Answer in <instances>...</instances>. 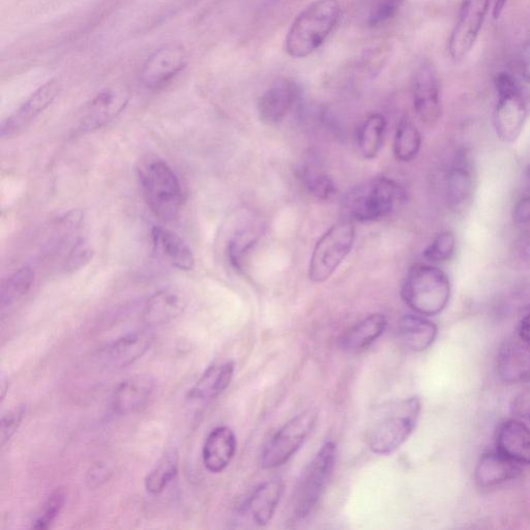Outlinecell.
Wrapping results in <instances>:
<instances>
[{
    "instance_id": "7a4b0ae2",
    "label": "cell",
    "mask_w": 530,
    "mask_h": 530,
    "mask_svg": "<svg viewBox=\"0 0 530 530\" xmlns=\"http://www.w3.org/2000/svg\"><path fill=\"white\" fill-rule=\"evenodd\" d=\"M340 14L338 0H315L293 21L285 40L287 53L294 58L312 54L334 31Z\"/></svg>"
},
{
    "instance_id": "8fae6325",
    "label": "cell",
    "mask_w": 530,
    "mask_h": 530,
    "mask_svg": "<svg viewBox=\"0 0 530 530\" xmlns=\"http://www.w3.org/2000/svg\"><path fill=\"white\" fill-rule=\"evenodd\" d=\"M490 7V0H463L458 21L453 29L449 52L461 61L474 48Z\"/></svg>"
},
{
    "instance_id": "e575fe53",
    "label": "cell",
    "mask_w": 530,
    "mask_h": 530,
    "mask_svg": "<svg viewBox=\"0 0 530 530\" xmlns=\"http://www.w3.org/2000/svg\"><path fill=\"white\" fill-rule=\"evenodd\" d=\"M256 242L257 235L250 230H242L234 235L228 246L229 261L234 269H242L244 255Z\"/></svg>"
},
{
    "instance_id": "603a6c76",
    "label": "cell",
    "mask_w": 530,
    "mask_h": 530,
    "mask_svg": "<svg viewBox=\"0 0 530 530\" xmlns=\"http://www.w3.org/2000/svg\"><path fill=\"white\" fill-rule=\"evenodd\" d=\"M152 239L156 253L171 267L186 272L194 269V254L180 235L167 228L157 226L152 230Z\"/></svg>"
},
{
    "instance_id": "83f0119b",
    "label": "cell",
    "mask_w": 530,
    "mask_h": 530,
    "mask_svg": "<svg viewBox=\"0 0 530 530\" xmlns=\"http://www.w3.org/2000/svg\"><path fill=\"white\" fill-rule=\"evenodd\" d=\"M386 129L387 120L379 113L370 115L362 124L358 134V146L365 159L372 160L378 156Z\"/></svg>"
},
{
    "instance_id": "8d00e7d4",
    "label": "cell",
    "mask_w": 530,
    "mask_h": 530,
    "mask_svg": "<svg viewBox=\"0 0 530 530\" xmlns=\"http://www.w3.org/2000/svg\"><path fill=\"white\" fill-rule=\"evenodd\" d=\"M66 502V495L62 490L53 492L42 511V514L37 518L33 524L35 529H47L55 521V519L62 512Z\"/></svg>"
},
{
    "instance_id": "4dcf8cb0",
    "label": "cell",
    "mask_w": 530,
    "mask_h": 530,
    "mask_svg": "<svg viewBox=\"0 0 530 530\" xmlns=\"http://www.w3.org/2000/svg\"><path fill=\"white\" fill-rule=\"evenodd\" d=\"M35 272L28 267H24L12 274L2 286L3 311L12 308L23 299L35 283Z\"/></svg>"
},
{
    "instance_id": "f1b7e54d",
    "label": "cell",
    "mask_w": 530,
    "mask_h": 530,
    "mask_svg": "<svg viewBox=\"0 0 530 530\" xmlns=\"http://www.w3.org/2000/svg\"><path fill=\"white\" fill-rule=\"evenodd\" d=\"M474 193V179L471 172L463 166L453 167L447 179V196L451 208L455 211L463 210Z\"/></svg>"
},
{
    "instance_id": "836d02e7",
    "label": "cell",
    "mask_w": 530,
    "mask_h": 530,
    "mask_svg": "<svg viewBox=\"0 0 530 530\" xmlns=\"http://www.w3.org/2000/svg\"><path fill=\"white\" fill-rule=\"evenodd\" d=\"M302 179L309 192L319 199H329L335 192V185L329 174L317 168H304Z\"/></svg>"
},
{
    "instance_id": "74e56055",
    "label": "cell",
    "mask_w": 530,
    "mask_h": 530,
    "mask_svg": "<svg viewBox=\"0 0 530 530\" xmlns=\"http://www.w3.org/2000/svg\"><path fill=\"white\" fill-rule=\"evenodd\" d=\"M93 258V250L85 241L79 240L71 249L66 260V270L75 272L85 267Z\"/></svg>"
},
{
    "instance_id": "7bdbcfd3",
    "label": "cell",
    "mask_w": 530,
    "mask_h": 530,
    "mask_svg": "<svg viewBox=\"0 0 530 530\" xmlns=\"http://www.w3.org/2000/svg\"><path fill=\"white\" fill-rule=\"evenodd\" d=\"M521 253L523 258L530 262V230L526 232L522 240Z\"/></svg>"
},
{
    "instance_id": "f35d334b",
    "label": "cell",
    "mask_w": 530,
    "mask_h": 530,
    "mask_svg": "<svg viewBox=\"0 0 530 530\" xmlns=\"http://www.w3.org/2000/svg\"><path fill=\"white\" fill-rule=\"evenodd\" d=\"M25 415V408L18 407L13 410H10L2 419V427H0V438H2V446H5L7 441H9L13 435L18 430L19 426Z\"/></svg>"
},
{
    "instance_id": "d4e9b609",
    "label": "cell",
    "mask_w": 530,
    "mask_h": 530,
    "mask_svg": "<svg viewBox=\"0 0 530 530\" xmlns=\"http://www.w3.org/2000/svg\"><path fill=\"white\" fill-rule=\"evenodd\" d=\"M438 329L434 322L420 314H407L399 323V336L411 351L422 352L435 342Z\"/></svg>"
},
{
    "instance_id": "f546056e",
    "label": "cell",
    "mask_w": 530,
    "mask_h": 530,
    "mask_svg": "<svg viewBox=\"0 0 530 530\" xmlns=\"http://www.w3.org/2000/svg\"><path fill=\"white\" fill-rule=\"evenodd\" d=\"M421 146L422 136L416 125L408 119L401 120L394 139L395 158L400 162H410L418 156Z\"/></svg>"
},
{
    "instance_id": "30bf717a",
    "label": "cell",
    "mask_w": 530,
    "mask_h": 530,
    "mask_svg": "<svg viewBox=\"0 0 530 530\" xmlns=\"http://www.w3.org/2000/svg\"><path fill=\"white\" fill-rule=\"evenodd\" d=\"M130 95V90L125 84L104 88L83 108L76 131L85 134L102 129L125 110Z\"/></svg>"
},
{
    "instance_id": "7402d4cb",
    "label": "cell",
    "mask_w": 530,
    "mask_h": 530,
    "mask_svg": "<svg viewBox=\"0 0 530 530\" xmlns=\"http://www.w3.org/2000/svg\"><path fill=\"white\" fill-rule=\"evenodd\" d=\"M155 391V381L146 375L131 377L116 389L113 407L117 414L132 415L149 403Z\"/></svg>"
},
{
    "instance_id": "d590c367",
    "label": "cell",
    "mask_w": 530,
    "mask_h": 530,
    "mask_svg": "<svg viewBox=\"0 0 530 530\" xmlns=\"http://www.w3.org/2000/svg\"><path fill=\"white\" fill-rule=\"evenodd\" d=\"M404 0H373L368 24L370 27H379L389 23L399 13Z\"/></svg>"
},
{
    "instance_id": "5b68a950",
    "label": "cell",
    "mask_w": 530,
    "mask_h": 530,
    "mask_svg": "<svg viewBox=\"0 0 530 530\" xmlns=\"http://www.w3.org/2000/svg\"><path fill=\"white\" fill-rule=\"evenodd\" d=\"M402 188L386 176H377L353 187L343 199L348 221L375 222L391 215L403 197Z\"/></svg>"
},
{
    "instance_id": "277c9868",
    "label": "cell",
    "mask_w": 530,
    "mask_h": 530,
    "mask_svg": "<svg viewBox=\"0 0 530 530\" xmlns=\"http://www.w3.org/2000/svg\"><path fill=\"white\" fill-rule=\"evenodd\" d=\"M141 188L152 213L164 222H171L181 214L184 194L174 170L161 159H150L139 169Z\"/></svg>"
},
{
    "instance_id": "ab89813d",
    "label": "cell",
    "mask_w": 530,
    "mask_h": 530,
    "mask_svg": "<svg viewBox=\"0 0 530 530\" xmlns=\"http://www.w3.org/2000/svg\"><path fill=\"white\" fill-rule=\"evenodd\" d=\"M513 219L518 226L530 225V195L521 198L515 205Z\"/></svg>"
},
{
    "instance_id": "ac0fdd59",
    "label": "cell",
    "mask_w": 530,
    "mask_h": 530,
    "mask_svg": "<svg viewBox=\"0 0 530 530\" xmlns=\"http://www.w3.org/2000/svg\"><path fill=\"white\" fill-rule=\"evenodd\" d=\"M283 487L280 481L260 485L241 507L239 518L250 519L258 526L270 523L279 505Z\"/></svg>"
},
{
    "instance_id": "3957f363",
    "label": "cell",
    "mask_w": 530,
    "mask_h": 530,
    "mask_svg": "<svg viewBox=\"0 0 530 530\" xmlns=\"http://www.w3.org/2000/svg\"><path fill=\"white\" fill-rule=\"evenodd\" d=\"M452 287L448 275L432 264L411 267L403 281L401 297L417 314L429 317L443 312L449 305Z\"/></svg>"
},
{
    "instance_id": "cb8c5ba5",
    "label": "cell",
    "mask_w": 530,
    "mask_h": 530,
    "mask_svg": "<svg viewBox=\"0 0 530 530\" xmlns=\"http://www.w3.org/2000/svg\"><path fill=\"white\" fill-rule=\"evenodd\" d=\"M184 294L173 288L163 289L147 302L143 319L150 327L165 325L178 318L186 309Z\"/></svg>"
},
{
    "instance_id": "8992f818",
    "label": "cell",
    "mask_w": 530,
    "mask_h": 530,
    "mask_svg": "<svg viewBox=\"0 0 530 530\" xmlns=\"http://www.w3.org/2000/svg\"><path fill=\"white\" fill-rule=\"evenodd\" d=\"M494 83L498 97L494 129L500 140L513 143L530 116V88L506 72L498 73Z\"/></svg>"
},
{
    "instance_id": "d6a6232c",
    "label": "cell",
    "mask_w": 530,
    "mask_h": 530,
    "mask_svg": "<svg viewBox=\"0 0 530 530\" xmlns=\"http://www.w3.org/2000/svg\"><path fill=\"white\" fill-rule=\"evenodd\" d=\"M456 251V238L453 232L443 231L424 250L425 259L432 263L449 261Z\"/></svg>"
},
{
    "instance_id": "44dd1931",
    "label": "cell",
    "mask_w": 530,
    "mask_h": 530,
    "mask_svg": "<svg viewBox=\"0 0 530 530\" xmlns=\"http://www.w3.org/2000/svg\"><path fill=\"white\" fill-rule=\"evenodd\" d=\"M237 452V437L225 426L214 429L206 438L202 459L206 469L212 474H220L232 461Z\"/></svg>"
},
{
    "instance_id": "4fadbf2b",
    "label": "cell",
    "mask_w": 530,
    "mask_h": 530,
    "mask_svg": "<svg viewBox=\"0 0 530 530\" xmlns=\"http://www.w3.org/2000/svg\"><path fill=\"white\" fill-rule=\"evenodd\" d=\"M412 98L416 113L422 123L428 126L436 124L441 115L440 85L434 66L421 64L412 78Z\"/></svg>"
},
{
    "instance_id": "6da1fadb",
    "label": "cell",
    "mask_w": 530,
    "mask_h": 530,
    "mask_svg": "<svg viewBox=\"0 0 530 530\" xmlns=\"http://www.w3.org/2000/svg\"><path fill=\"white\" fill-rule=\"evenodd\" d=\"M421 409V400L417 397L377 407L367 430L370 450L377 455H389L398 450L414 432Z\"/></svg>"
},
{
    "instance_id": "ffe728a7",
    "label": "cell",
    "mask_w": 530,
    "mask_h": 530,
    "mask_svg": "<svg viewBox=\"0 0 530 530\" xmlns=\"http://www.w3.org/2000/svg\"><path fill=\"white\" fill-rule=\"evenodd\" d=\"M520 474V465L496 450L482 455L475 476L480 487L494 488L514 481Z\"/></svg>"
},
{
    "instance_id": "9a60e30c",
    "label": "cell",
    "mask_w": 530,
    "mask_h": 530,
    "mask_svg": "<svg viewBox=\"0 0 530 530\" xmlns=\"http://www.w3.org/2000/svg\"><path fill=\"white\" fill-rule=\"evenodd\" d=\"M301 94V87L296 81L286 78L276 81L258 101L260 121L267 125L281 123L299 101Z\"/></svg>"
},
{
    "instance_id": "ba28073f",
    "label": "cell",
    "mask_w": 530,
    "mask_h": 530,
    "mask_svg": "<svg viewBox=\"0 0 530 530\" xmlns=\"http://www.w3.org/2000/svg\"><path fill=\"white\" fill-rule=\"evenodd\" d=\"M336 455V445L329 441L321 447L303 471L293 494L292 507L296 518H307L317 506L332 476Z\"/></svg>"
},
{
    "instance_id": "d6986e66",
    "label": "cell",
    "mask_w": 530,
    "mask_h": 530,
    "mask_svg": "<svg viewBox=\"0 0 530 530\" xmlns=\"http://www.w3.org/2000/svg\"><path fill=\"white\" fill-rule=\"evenodd\" d=\"M496 450L519 465H530V429L515 419L500 424Z\"/></svg>"
},
{
    "instance_id": "5bb4252c",
    "label": "cell",
    "mask_w": 530,
    "mask_h": 530,
    "mask_svg": "<svg viewBox=\"0 0 530 530\" xmlns=\"http://www.w3.org/2000/svg\"><path fill=\"white\" fill-rule=\"evenodd\" d=\"M61 92V83L50 80L38 88L3 124L2 137L11 138L21 134L37 119Z\"/></svg>"
},
{
    "instance_id": "e0dca14e",
    "label": "cell",
    "mask_w": 530,
    "mask_h": 530,
    "mask_svg": "<svg viewBox=\"0 0 530 530\" xmlns=\"http://www.w3.org/2000/svg\"><path fill=\"white\" fill-rule=\"evenodd\" d=\"M154 342L150 331H138L117 339L104 351L102 359L111 369H122L142 358Z\"/></svg>"
},
{
    "instance_id": "1f68e13d",
    "label": "cell",
    "mask_w": 530,
    "mask_h": 530,
    "mask_svg": "<svg viewBox=\"0 0 530 530\" xmlns=\"http://www.w3.org/2000/svg\"><path fill=\"white\" fill-rule=\"evenodd\" d=\"M179 473V456L175 451L167 452L151 470L145 479L147 492L157 495L162 493L166 487Z\"/></svg>"
},
{
    "instance_id": "2e32d148",
    "label": "cell",
    "mask_w": 530,
    "mask_h": 530,
    "mask_svg": "<svg viewBox=\"0 0 530 530\" xmlns=\"http://www.w3.org/2000/svg\"><path fill=\"white\" fill-rule=\"evenodd\" d=\"M497 373L507 384L530 381V341L517 335L500 346L496 360Z\"/></svg>"
},
{
    "instance_id": "52a82bcc",
    "label": "cell",
    "mask_w": 530,
    "mask_h": 530,
    "mask_svg": "<svg viewBox=\"0 0 530 530\" xmlns=\"http://www.w3.org/2000/svg\"><path fill=\"white\" fill-rule=\"evenodd\" d=\"M356 241V228L351 221L333 225L317 241L309 264L313 283L328 281L347 258Z\"/></svg>"
},
{
    "instance_id": "60d3db41",
    "label": "cell",
    "mask_w": 530,
    "mask_h": 530,
    "mask_svg": "<svg viewBox=\"0 0 530 530\" xmlns=\"http://www.w3.org/2000/svg\"><path fill=\"white\" fill-rule=\"evenodd\" d=\"M521 72L524 81L530 84V42L525 44L521 53Z\"/></svg>"
},
{
    "instance_id": "9c48e42d",
    "label": "cell",
    "mask_w": 530,
    "mask_h": 530,
    "mask_svg": "<svg viewBox=\"0 0 530 530\" xmlns=\"http://www.w3.org/2000/svg\"><path fill=\"white\" fill-rule=\"evenodd\" d=\"M315 422V412L307 410L286 423L264 448L261 466L264 469H274L287 463L304 445Z\"/></svg>"
},
{
    "instance_id": "ee69618b",
    "label": "cell",
    "mask_w": 530,
    "mask_h": 530,
    "mask_svg": "<svg viewBox=\"0 0 530 530\" xmlns=\"http://www.w3.org/2000/svg\"><path fill=\"white\" fill-rule=\"evenodd\" d=\"M508 0H496L493 8V18L499 19L500 16H502L506 6H507Z\"/></svg>"
},
{
    "instance_id": "4316f807",
    "label": "cell",
    "mask_w": 530,
    "mask_h": 530,
    "mask_svg": "<svg viewBox=\"0 0 530 530\" xmlns=\"http://www.w3.org/2000/svg\"><path fill=\"white\" fill-rule=\"evenodd\" d=\"M388 326V319L382 314H372L352 327L341 339V345L348 351H359L374 343Z\"/></svg>"
},
{
    "instance_id": "7c38bea8",
    "label": "cell",
    "mask_w": 530,
    "mask_h": 530,
    "mask_svg": "<svg viewBox=\"0 0 530 530\" xmlns=\"http://www.w3.org/2000/svg\"><path fill=\"white\" fill-rule=\"evenodd\" d=\"M187 57V52L181 45L170 44L158 49L142 68V84L150 90H159L184 70Z\"/></svg>"
},
{
    "instance_id": "b9f144b4",
    "label": "cell",
    "mask_w": 530,
    "mask_h": 530,
    "mask_svg": "<svg viewBox=\"0 0 530 530\" xmlns=\"http://www.w3.org/2000/svg\"><path fill=\"white\" fill-rule=\"evenodd\" d=\"M518 335L530 341V312L527 313L520 321Z\"/></svg>"
},
{
    "instance_id": "484cf974",
    "label": "cell",
    "mask_w": 530,
    "mask_h": 530,
    "mask_svg": "<svg viewBox=\"0 0 530 530\" xmlns=\"http://www.w3.org/2000/svg\"><path fill=\"white\" fill-rule=\"evenodd\" d=\"M234 364L230 361L219 362L206 370L190 392V398L196 402H209L220 396L230 385Z\"/></svg>"
}]
</instances>
